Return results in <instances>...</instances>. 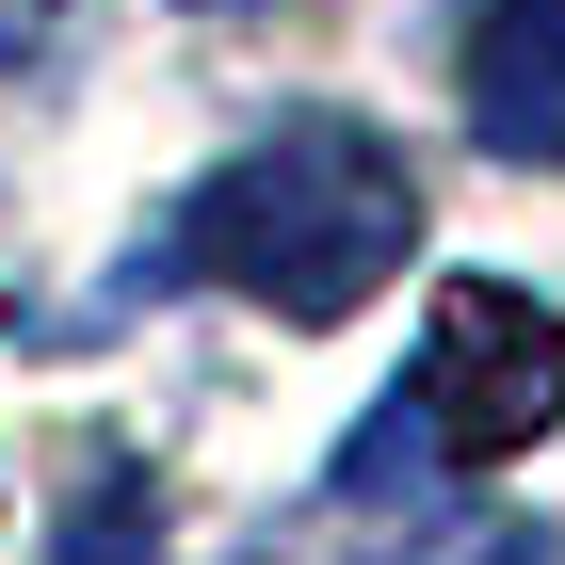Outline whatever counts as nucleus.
<instances>
[{
	"mask_svg": "<svg viewBox=\"0 0 565 565\" xmlns=\"http://www.w3.org/2000/svg\"><path fill=\"white\" fill-rule=\"evenodd\" d=\"M550 420H565V323L518 275H452L420 355H404V388H388V420L340 452V501H372L404 469H518Z\"/></svg>",
	"mask_w": 565,
	"mask_h": 565,
	"instance_id": "nucleus-2",
	"label": "nucleus"
},
{
	"mask_svg": "<svg viewBox=\"0 0 565 565\" xmlns=\"http://www.w3.org/2000/svg\"><path fill=\"white\" fill-rule=\"evenodd\" d=\"M404 565H565V550H550L533 518H452V533H420Z\"/></svg>",
	"mask_w": 565,
	"mask_h": 565,
	"instance_id": "nucleus-4",
	"label": "nucleus"
},
{
	"mask_svg": "<svg viewBox=\"0 0 565 565\" xmlns=\"http://www.w3.org/2000/svg\"><path fill=\"white\" fill-rule=\"evenodd\" d=\"M452 82H469V130L484 162H565V0H484L469 49H452Z\"/></svg>",
	"mask_w": 565,
	"mask_h": 565,
	"instance_id": "nucleus-3",
	"label": "nucleus"
},
{
	"mask_svg": "<svg viewBox=\"0 0 565 565\" xmlns=\"http://www.w3.org/2000/svg\"><path fill=\"white\" fill-rule=\"evenodd\" d=\"M194 259L226 291H259L275 323H355V307L420 259V178L355 130V114H291V130H259L194 194Z\"/></svg>",
	"mask_w": 565,
	"mask_h": 565,
	"instance_id": "nucleus-1",
	"label": "nucleus"
}]
</instances>
